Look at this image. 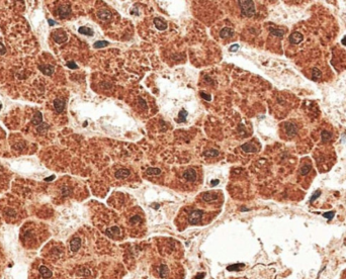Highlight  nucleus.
Masks as SVG:
<instances>
[{
	"mask_svg": "<svg viewBox=\"0 0 346 279\" xmlns=\"http://www.w3.org/2000/svg\"><path fill=\"white\" fill-rule=\"evenodd\" d=\"M182 177L184 178L187 182H194L198 178V173L193 168H189L185 170L182 174Z\"/></svg>",
	"mask_w": 346,
	"mask_h": 279,
	"instance_id": "11",
	"label": "nucleus"
},
{
	"mask_svg": "<svg viewBox=\"0 0 346 279\" xmlns=\"http://www.w3.org/2000/svg\"><path fill=\"white\" fill-rule=\"evenodd\" d=\"M202 199H203V201H204V202L211 203V202H213V201L219 199V195H218V193H216V192H206V193H203Z\"/></svg>",
	"mask_w": 346,
	"mask_h": 279,
	"instance_id": "12",
	"label": "nucleus"
},
{
	"mask_svg": "<svg viewBox=\"0 0 346 279\" xmlns=\"http://www.w3.org/2000/svg\"><path fill=\"white\" fill-rule=\"evenodd\" d=\"M131 174V171L129 169H118L117 172H115V177L118 179H123L129 177Z\"/></svg>",
	"mask_w": 346,
	"mask_h": 279,
	"instance_id": "19",
	"label": "nucleus"
},
{
	"mask_svg": "<svg viewBox=\"0 0 346 279\" xmlns=\"http://www.w3.org/2000/svg\"><path fill=\"white\" fill-rule=\"evenodd\" d=\"M238 49H239V45L235 44V45H233V46L230 48V51H231V52H235V51H237Z\"/></svg>",
	"mask_w": 346,
	"mask_h": 279,
	"instance_id": "36",
	"label": "nucleus"
},
{
	"mask_svg": "<svg viewBox=\"0 0 346 279\" xmlns=\"http://www.w3.org/2000/svg\"><path fill=\"white\" fill-rule=\"evenodd\" d=\"M94 48L95 49H99V48H104V47L108 46V42L105 41H98L96 42H94Z\"/></svg>",
	"mask_w": 346,
	"mask_h": 279,
	"instance_id": "30",
	"label": "nucleus"
},
{
	"mask_svg": "<svg viewBox=\"0 0 346 279\" xmlns=\"http://www.w3.org/2000/svg\"><path fill=\"white\" fill-rule=\"evenodd\" d=\"M187 114H188V113H187V111L184 110V109L181 110L180 112H179V118H180L181 122H185V118L187 117Z\"/></svg>",
	"mask_w": 346,
	"mask_h": 279,
	"instance_id": "31",
	"label": "nucleus"
},
{
	"mask_svg": "<svg viewBox=\"0 0 346 279\" xmlns=\"http://www.w3.org/2000/svg\"><path fill=\"white\" fill-rule=\"evenodd\" d=\"M78 32L81 33V35H86V36H93V32L92 29L88 28V27H79Z\"/></svg>",
	"mask_w": 346,
	"mask_h": 279,
	"instance_id": "25",
	"label": "nucleus"
},
{
	"mask_svg": "<svg viewBox=\"0 0 346 279\" xmlns=\"http://www.w3.org/2000/svg\"><path fill=\"white\" fill-rule=\"evenodd\" d=\"M312 170V163L309 160V158H304V160L301 163V167H300V175L301 176H307L311 172Z\"/></svg>",
	"mask_w": 346,
	"mask_h": 279,
	"instance_id": "9",
	"label": "nucleus"
},
{
	"mask_svg": "<svg viewBox=\"0 0 346 279\" xmlns=\"http://www.w3.org/2000/svg\"><path fill=\"white\" fill-rule=\"evenodd\" d=\"M56 14L60 18H66L71 14V6L69 4H61L56 9Z\"/></svg>",
	"mask_w": 346,
	"mask_h": 279,
	"instance_id": "8",
	"label": "nucleus"
},
{
	"mask_svg": "<svg viewBox=\"0 0 346 279\" xmlns=\"http://www.w3.org/2000/svg\"><path fill=\"white\" fill-rule=\"evenodd\" d=\"M241 149L244 152H247V153H254V152L257 151V149H256V147L252 143H246L244 145H242Z\"/></svg>",
	"mask_w": 346,
	"mask_h": 279,
	"instance_id": "20",
	"label": "nucleus"
},
{
	"mask_svg": "<svg viewBox=\"0 0 346 279\" xmlns=\"http://www.w3.org/2000/svg\"><path fill=\"white\" fill-rule=\"evenodd\" d=\"M2 214L7 222H18L21 217L20 207H18V205H15L14 203L8 202L6 205H4L2 207Z\"/></svg>",
	"mask_w": 346,
	"mask_h": 279,
	"instance_id": "3",
	"label": "nucleus"
},
{
	"mask_svg": "<svg viewBox=\"0 0 346 279\" xmlns=\"http://www.w3.org/2000/svg\"><path fill=\"white\" fill-rule=\"evenodd\" d=\"M67 65H68V67H70V68H74V69H76V68H78V67H77V65H75L74 63H68Z\"/></svg>",
	"mask_w": 346,
	"mask_h": 279,
	"instance_id": "38",
	"label": "nucleus"
},
{
	"mask_svg": "<svg viewBox=\"0 0 346 279\" xmlns=\"http://www.w3.org/2000/svg\"><path fill=\"white\" fill-rule=\"evenodd\" d=\"M218 183H219V180H215V181L212 182V185H217Z\"/></svg>",
	"mask_w": 346,
	"mask_h": 279,
	"instance_id": "41",
	"label": "nucleus"
},
{
	"mask_svg": "<svg viewBox=\"0 0 346 279\" xmlns=\"http://www.w3.org/2000/svg\"><path fill=\"white\" fill-rule=\"evenodd\" d=\"M141 222H142V217H141L139 216V214H136V216H133V217H132L130 218V221H129V224H130L131 226H134V227L140 225Z\"/></svg>",
	"mask_w": 346,
	"mask_h": 279,
	"instance_id": "22",
	"label": "nucleus"
},
{
	"mask_svg": "<svg viewBox=\"0 0 346 279\" xmlns=\"http://www.w3.org/2000/svg\"><path fill=\"white\" fill-rule=\"evenodd\" d=\"M0 53H2V54H3V53H5V49L3 48L1 44H0Z\"/></svg>",
	"mask_w": 346,
	"mask_h": 279,
	"instance_id": "39",
	"label": "nucleus"
},
{
	"mask_svg": "<svg viewBox=\"0 0 346 279\" xmlns=\"http://www.w3.org/2000/svg\"><path fill=\"white\" fill-rule=\"evenodd\" d=\"M200 96H202L203 99H207L208 101H211L212 100V97L210 95H207V94L204 93V92H200Z\"/></svg>",
	"mask_w": 346,
	"mask_h": 279,
	"instance_id": "32",
	"label": "nucleus"
},
{
	"mask_svg": "<svg viewBox=\"0 0 346 279\" xmlns=\"http://www.w3.org/2000/svg\"><path fill=\"white\" fill-rule=\"evenodd\" d=\"M203 216V212L199 209H195L192 210V212L188 214V218H187V222L190 225H198L202 222V218Z\"/></svg>",
	"mask_w": 346,
	"mask_h": 279,
	"instance_id": "7",
	"label": "nucleus"
},
{
	"mask_svg": "<svg viewBox=\"0 0 346 279\" xmlns=\"http://www.w3.org/2000/svg\"><path fill=\"white\" fill-rule=\"evenodd\" d=\"M342 42V45L346 46V36L342 38V42Z\"/></svg>",
	"mask_w": 346,
	"mask_h": 279,
	"instance_id": "40",
	"label": "nucleus"
},
{
	"mask_svg": "<svg viewBox=\"0 0 346 279\" xmlns=\"http://www.w3.org/2000/svg\"><path fill=\"white\" fill-rule=\"evenodd\" d=\"M49 237L48 229L41 222H29L24 224L20 230L19 239L25 249H38Z\"/></svg>",
	"mask_w": 346,
	"mask_h": 279,
	"instance_id": "1",
	"label": "nucleus"
},
{
	"mask_svg": "<svg viewBox=\"0 0 346 279\" xmlns=\"http://www.w3.org/2000/svg\"><path fill=\"white\" fill-rule=\"evenodd\" d=\"M309 75H310V78L312 80L316 81V82H320V81H322L324 78V72L322 71V68L318 65L312 66L310 68Z\"/></svg>",
	"mask_w": 346,
	"mask_h": 279,
	"instance_id": "5",
	"label": "nucleus"
},
{
	"mask_svg": "<svg viewBox=\"0 0 346 279\" xmlns=\"http://www.w3.org/2000/svg\"><path fill=\"white\" fill-rule=\"evenodd\" d=\"M40 70L45 73L46 75H51L52 73L54 72V67L53 66H48V65H45V66H40Z\"/></svg>",
	"mask_w": 346,
	"mask_h": 279,
	"instance_id": "24",
	"label": "nucleus"
},
{
	"mask_svg": "<svg viewBox=\"0 0 346 279\" xmlns=\"http://www.w3.org/2000/svg\"><path fill=\"white\" fill-rule=\"evenodd\" d=\"M0 107H1V105H0Z\"/></svg>",
	"mask_w": 346,
	"mask_h": 279,
	"instance_id": "42",
	"label": "nucleus"
},
{
	"mask_svg": "<svg viewBox=\"0 0 346 279\" xmlns=\"http://www.w3.org/2000/svg\"><path fill=\"white\" fill-rule=\"evenodd\" d=\"M321 139H322V142H323V143H328V142L332 139V134H331V132H329V131L324 130V131L322 132Z\"/></svg>",
	"mask_w": 346,
	"mask_h": 279,
	"instance_id": "23",
	"label": "nucleus"
},
{
	"mask_svg": "<svg viewBox=\"0 0 346 279\" xmlns=\"http://www.w3.org/2000/svg\"><path fill=\"white\" fill-rule=\"evenodd\" d=\"M139 104H140V106H142L144 109L147 108V103L142 99V98H139Z\"/></svg>",
	"mask_w": 346,
	"mask_h": 279,
	"instance_id": "33",
	"label": "nucleus"
},
{
	"mask_svg": "<svg viewBox=\"0 0 346 279\" xmlns=\"http://www.w3.org/2000/svg\"><path fill=\"white\" fill-rule=\"evenodd\" d=\"M283 134L289 139L296 137L298 134V127L296 124H293V122H284L283 124Z\"/></svg>",
	"mask_w": 346,
	"mask_h": 279,
	"instance_id": "6",
	"label": "nucleus"
},
{
	"mask_svg": "<svg viewBox=\"0 0 346 279\" xmlns=\"http://www.w3.org/2000/svg\"><path fill=\"white\" fill-rule=\"evenodd\" d=\"M81 239L78 238V237H75L73 238L70 241V249L72 252H77L79 250V249L81 248Z\"/></svg>",
	"mask_w": 346,
	"mask_h": 279,
	"instance_id": "15",
	"label": "nucleus"
},
{
	"mask_svg": "<svg viewBox=\"0 0 346 279\" xmlns=\"http://www.w3.org/2000/svg\"><path fill=\"white\" fill-rule=\"evenodd\" d=\"M270 32H271V35L275 36V37H281L284 33L283 31H281V29H276V28H271Z\"/></svg>",
	"mask_w": 346,
	"mask_h": 279,
	"instance_id": "29",
	"label": "nucleus"
},
{
	"mask_svg": "<svg viewBox=\"0 0 346 279\" xmlns=\"http://www.w3.org/2000/svg\"><path fill=\"white\" fill-rule=\"evenodd\" d=\"M289 42L293 45H298L301 44V42H303V40H304V37H303V35L301 32H293L292 35L289 36Z\"/></svg>",
	"mask_w": 346,
	"mask_h": 279,
	"instance_id": "14",
	"label": "nucleus"
},
{
	"mask_svg": "<svg viewBox=\"0 0 346 279\" xmlns=\"http://www.w3.org/2000/svg\"><path fill=\"white\" fill-rule=\"evenodd\" d=\"M320 194H321V193H320V191H317V193H316V194H314L313 196H312V198H311V201H314L316 198H317V197L320 195Z\"/></svg>",
	"mask_w": 346,
	"mask_h": 279,
	"instance_id": "37",
	"label": "nucleus"
},
{
	"mask_svg": "<svg viewBox=\"0 0 346 279\" xmlns=\"http://www.w3.org/2000/svg\"><path fill=\"white\" fill-rule=\"evenodd\" d=\"M41 122H42V114H41V112H37L35 114V117H33V118L32 123L33 124V126H40Z\"/></svg>",
	"mask_w": 346,
	"mask_h": 279,
	"instance_id": "26",
	"label": "nucleus"
},
{
	"mask_svg": "<svg viewBox=\"0 0 346 279\" xmlns=\"http://www.w3.org/2000/svg\"><path fill=\"white\" fill-rule=\"evenodd\" d=\"M62 255V249L60 247H50L48 252H47V257L50 259H58Z\"/></svg>",
	"mask_w": 346,
	"mask_h": 279,
	"instance_id": "10",
	"label": "nucleus"
},
{
	"mask_svg": "<svg viewBox=\"0 0 346 279\" xmlns=\"http://www.w3.org/2000/svg\"><path fill=\"white\" fill-rule=\"evenodd\" d=\"M238 4H239V6H240V9H241V12L243 15L248 16V17L254 15L255 5H254L253 1H251V0H245V1L240 0V1L238 2Z\"/></svg>",
	"mask_w": 346,
	"mask_h": 279,
	"instance_id": "4",
	"label": "nucleus"
},
{
	"mask_svg": "<svg viewBox=\"0 0 346 279\" xmlns=\"http://www.w3.org/2000/svg\"><path fill=\"white\" fill-rule=\"evenodd\" d=\"M333 214H334V212H327V213H324L323 217H327L328 220H331V218L333 217Z\"/></svg>",
	"mask_w": 346,
	"mask_h": 279,
	"instance_id": "35",
	"label": "nucleus"
},
{
	"mask_svg": "<svg viewBox=\"0 0 346 279\" xmlns=\"http://www.w3.org/2000/svg\"><path fill=\"white\" fill-rule=\"evenodd\" d=\"M97 17L99 18L100 20H103V21H106L112 18V13H110L109 10H106V9H102L100 11L97 12Z\"/></svg>",
	"mask_w": 346,
	"mask_h": 279,
	"instance_id": "16",
	"label": "nucleus"
},
{
	"mask_svg": "<svg viewBox=\"0 0 346 279\" xmlns=\"http://www.w3.org/2000/svg\"><path fill=\"white\" fill-rule=\"evenodd\" d=\"M54 108L56 109L57 112H62L65 108V101L63 99H60V98H57V99L54 100Z\"/></svg>",
	"mask_w": 346,
	"mask_h": 279,
	"instance_id": "17",
	"label": "nucleus"
},
{
	"mask_svg": "<svg viewBox=\"0 0 346 279\" xmlns=\"http://www.w3.org/2000/svg\"><path fill=\"white\" fill-rule=\"evenodd\" d=\"M203 155L206 157H217L219 155V151H217V150H208V151H206L203 153Z\"/></svg>",
	"mask_w": 346,
	"mask_h": 279,
	"instance_id": "28",
	"label": "nucleus"
},
{
	"mask_svg": "<svg viewBox=\"0 0 346 279\" xmlns=\"http://www.w3.org/2000/svg\"><path fill=\"white\" fill-rule=\"evenodd\" d=\"M4 138H5V136H4V132H3V131L1 130V128H0V147H1V145L3 143Z\"/></svg>",
	"mask_w": 346,
	"mask_h": 279,
	"instance_id": "34",
	"label": "nucleus"
},
{
	"mask_svg": "<svg viewBox=\"0 0 346 279\" xmlns=\"http://www.w3.org/2000/svg\"><path fill=\"white\" fill-rule=\"evenodd\" d=\"M53 37L56 42L58 44H62V42L67 41V35L65 32H63L62 29H58V31L53 32Z\"/></svg>",
	"mask_w": 346,
	"mask_h": 279,
	"instance_id": "13",
	"label": "nucleus"
},
{
	"mask_svg": "<svg viewBox=\"0 0 346 279\" xmlns=\"http://www.w3.org/2000/svg\"><path fill=\"white\" fill-rule=\"evenodd\" d=\"M32 279H56L55 271L52 267L43 260L35 262L32 268Z\"/></svg>",
	"mask_w": 346,
	"mask_h": 279,
	"instance_id": "2",
	"label": "nucleus"
},
{
	"mask_svg": "<svg viewBox=\"0 0 346 279\" xmlns=\"http://www.w3.org/2000/svg\"><path fill=\"white\" fill-rule=\"evenodd\" d=\"M233 33H234V31H233L232 28H230V27H225V28H223V29H222V31H221V32H220V37H221L222 38H227V37H232V36H233Z\"/></svg>",
	"mask_w": 346,
	"mask_h": 279,
	"instance_id": "21",
	"label": "nucleus"
},
{
	"mask_svg": "<svg viewBox=\"0 0 346 279\" xmlns=\"http://www.w3.org/2000/svg\"><path fill=\"white\" fill-rule=\"evenodd\" d=\"M161 173V170L159 168H149L146 171V174L149 176H155Z\"/></svg>",
	"mask_w": 346,
	"mask_h": 279,
	"instance_id": "27",
	"label": "nucleus"
},
{
	"mask_svg": "<svg viewBox=\"0 0 346 279\" xmlns=\"http://www.w3.org/2000/svg\"><path fill=\"white\" fill-rule=\"evenodd\" d=\"M154 24H155V27H157V29H159V31H165V29L167 28V23L160 17H157L154 19Z\"/></svg>",
	"mask_w": 346,
	"mask_h": 279,
	"instance_id": "18",
	"label": "nucleus"
}]
</instances>
